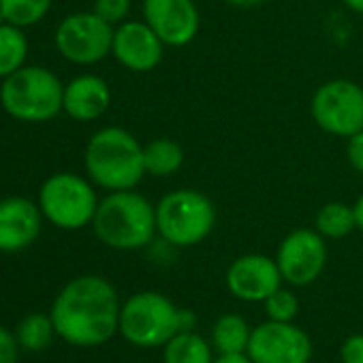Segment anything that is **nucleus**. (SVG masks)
<instances>
[{
    "label": "nucleus",
    "instance_id": "39448f33",
    "mask_svg": "<svg viewBox=\"0 0 363 363\" xmlns=\"http://www.w3.org/2000/svg\"><path fill=\"white\" fill-rule=\"evenodd\" d=\"M216 225V208L195 189H177L156 203V231L177 248L201 244Z\"/></svg>",
    "mask_w": 363,
    "mask_h": 363
},
{
    "label": "nucleus",
    "instance_id": "f257e3e1",
    "mask_svg": "<svg viewBox=\"0 0 363 363\" xmlns=\"http://www.w3.org/2000/svg\"><path fill=\"white\" fill-rule=\"evenodd\" d=\"M120 299L101 276L71 280L52 306L56 333L73 346H101L120 329Z\"/></svg>",
    "mask_w": 363,
    "mask_h": 363
},
{
    "label": "nucleus",
    "instance_id": "412c9836",
    "mask_svg": "<svg viewBox=\"0 0 363 363\" xmlns=\"http://www.w3.org/2000/svg\"><path fill=\"white\" fill-rule=\"evenodd\" d=\"M250 329L246 320L240 314H225L216 320L212 340L214 346L220 354H231V352H246L248 342H250Z\"/></svg>",
    "mask_w": 363,
    "mask_h": 363
},
{
    "label": "nucleus",
    "instance_id": "cd10ccee",
    "mask_svg": "<svg viewBox=\"0 0 363 363\" xmlns=\"http://www.w3.org/2000/svg\"><path fill=\"white\" fill-rule=\"evenodd\" d=\"M18 337L0 327V363H18Z\"/></svg>",
    "mask_w": 363,
    "mask_h": 363
},
{
    "label": "nucleus",
    "instance_id": "4be33fe9",
    "mask_svg": "<svg viewBox=\"0 0 363 363\" xmlns=\"http://www.w3.org/2000/svg\"><path fill=\"white\" fill-rule=\"evenodd\" d=\"M54 0H0V22L30 28L45 20Z\"/></svg>",
    "mask_w": 363,
    "mask_h": 363
},
{
    "label": "nucleus",
    "instance_id": "f03ea898",
    "mask_svg": "<svg viewBox=\"0 0 363 363\" xmlns=\"http://www.w3.org/2000/svg\"><path fill=\"white\" fill-rule=\"evenodd\" d=\"M84 164L92 184L107 193L137 189L145 177L143 145L120 126H105L90 137Z\"/></svg>",
    "mask_w": 363,
    "mask_h": 363
},
{
    "label": "nucleus",
    "instance_id": "0eeeda50",
    "mask_svg": "<svg viewBox=\"0 0 363 363\" xmlns=\"http://www.w3.org/2000/svg\"><path fill=\"white\" fill-rule=\"evenodd\" d=\"M182 329V310L169 297L154 291L128 297L120 310V333L141 348L162 346Z\"/></svg>",
    "mask_w": 363,
    "mask_h": 363
},
{
    "label": "nucleus",
    "instance_id": "dca6fc26",
    "mask_svg": "<svg viewBox=\"0 0 363 363\" xmlns=\"http://www.w3.org/2000/svg\"><path fill=\"white\" fill-rule=\"evenodd\" d=\"M111 105L109 84L99 75H79L65 86L62 111L77 122L99 120Z\"/></svg>",
    "mask_w": 363,
    "mask_h": 363
},
{
    "label": "nucleus",
    "instance_id": "2eb2a0df",
    "mask_svg": "<svg viewBox=\"0 0 363 363\" xmlns=\"http://www.w3.org/2000/svg\"><path fill=\"white\" fill-rule=\"evenodd\" d=\"M43 214L39 203L26 197L0 201V252H20L35 244L41 233Z\"/></svg>",
    "mask_w": 363,
    "mask_h": 363
},
{
    "label": "nucleus",
    "instance_id": "2f4dec72",
    "mask_svg": "<svg viewBox=\"0 0 363 363\" xmlns=\"http://www.w3.org/2000/svg\"><path fill=\"white\" fill-rule=\"evenodd\" d=\"M342 3H344L346 9H350V11L363 16V0H342Z\"/></svg>",
    "mask_w": 363,
    "mask_h": 363
},
{
    "label": "nucleus",
    "instance_id": "393cba45",
    "mask_svg": "<svg viewBox=\"0 0 363 363\" xmlns=\"http://www.w3.org/2000/svg\"><path fill=\"white\" fill-rule=\"evenodd\" d=\"M130 5H133V0H94L92 11L116 28L122 22H126L130 13Z\"/></svg>",
    "mask_w": 363,
    "mask_h": 363
},
{
    "label": "nucleus",
    "instance_id": "4468645a",
    "mask_svg": "<svg viewBox=\"0 0 363 363\" xmlns=\"http://www.w3.org/2000/svg\"><path fill=\"white\" fill-rule=\"evenodd\" d=\"M282 282L276 259L265 255H244L227 269V286L242 301H265Z\"/></svg>",
    "mask_w": 363,
    "mask_h": 363
},
{
    "label": "nucleus",
    "instance_id": "c756f323",
    "mask_svg": "<svg viewBox=\"0 0 363 363\" xmlns=\"http://www.w3.org/2000/svg\"><path fill=\"white\" fill-rule=\"evenodd\" d=\"M227 5L235 7V9H255V7H261L267 0H225Z\"/></svg>",
    "mask_w": 363,
    "mask_h": 363
},
{
    "label": "nucleus",
    "instance_id": "20e7f679",
    "mask_svg": "<svg viewBox=\"0 0 363 363\" xmlns=\"http://www.w3.org/2000/svg\"><path fill=\"white\" fill-rule=\"evenodd\" d=\"M65 84L60 77L39 65H26L3 79L0 105L20 122H50L62 111Z\"/></svg>",
    "mask_w": 363,
    "mask_h": 363
},
{
    "label": "nucleus",
    "instance_id": "5701e85b",
    "mask_svg": "<svg viewBox=\"0 0 363 363\" xmlns=\"http://www.w3.org/2000/svg\"><path fill=\"white\" fill-rule=\"evenodd\" d=\"M56 333V327H54V320L52 316H45V314H30L26 316L20 327H18V344L24 348V350H30V352H39L43 348H48L52 344Z\"/></svg>",
    "mask_w": 363,
    "mask_h": 363
},
{
    "label": "nucleus",
    "instance_id": "f8f14e48",
    "mask_svg": "<svg viewBox=\"0 0 363 363\" xmlns=\"http://www.w3.org/2000/svg\"><path fill=\"white\" fill-rule=\"evenodd\" d=\"M143 22L167 48H186L199 35L201 16L195 0H143Z\"/></svg>",
    "mask_w": 363,
    "mask_h": 363
},
{
    "label": "nucleus",
    "instance_id": "a211bd4d",
    "mask_svg": "<svg viewBox=\"0 0 363 363\" xmlns=\"http://www.w3.org/2000/svg\"><path fill=\"white\" fill-rule=\"evenodd\" d=\"M28 37L24 28L0 22V79H5L26 67L28 60Z\"/></svg>",
    "mask_w": 363,
    "mask_h": 363
},
{
    "label": "nucleus",
    "instance_id": "bb28decb",
    "mask_svg": "<svg viewBox=\"0 0 363 363\" xmlns=\"http://www.w3.org/2000/svg\"><path fill=\"white\" fill-rule=\"evenodd\" d=\"M340 354H342V363H363V333H354L346 337Z\"/></svg>",
    "mask_w": 363,
    "mask_h": 363
},
{
    "label": "nucleus",
    "instance_id": "f3484780",
    "mask_svg": "<svg viewBox=\"0 0 363 363\" xmlns=\"http://www.w3.org/2000/svg\"><path fill=\"white\" fill-rule=\"evenodd\" d=\"M184 164V150L169 137L152 139L143 145V167L145 175L152 177H169L177 173Z\"/></svg>",
    "mask_w": 363,
    "mask_h": 363
},
{
    "label": "nucleus",
    "instance_id": "7ed1b4c3",
    "mask_svg": "<svg viewBox=\"0 0 363 363\" xmlns=\"http://www.w3.org/2000/svg\"><path fill=\"white\" fill-rule=\"evenodd\" d=\"M94 235L113 250L145 248L156 231V206L135 189L107 193L92 220Z\"/></svg>",
    "mask_w": 363,
    "mask_h": 363
},
{
    "label": "nucleus",
    "instance_id": "c85d7f7f",
    "mask_svg": "<svg viewBox=\"0 0 363 363\" xmlns=\"http://www.w3.org/2000/svg\"><path fill=\"white\" fill-rule=\"evenodd\" d=\"M214 363H255L250 354L244 352H231V354H220Z\"/></svg>",
    "mask_w": 363,
    "mask_h": 363
},
{
    "label": "nucleus",
    "instance_id": "b1692460",
    "mask_svg": "<svg viewBox=\"0 0 363 363\" xmlns=\"http://www.w3.org/2000/svg\"><path fill=\"white\" fill-rule=\"evenodd\" d=\"M263 303H265V312H267L269 320L291 323L299 312V301H297L295 293L289 289H282V286L278 291H274Z\"/></svg>",
    "mask_w": 363,
    "mask_h": 363
},
{
    "label": "nucleus",
    "instance_id": "7c9ffc66",
    "mask_svg": "<svg viewBox=\"0 0 363 363\" xmlns=\"http://www.w3.org/2000/svg\"><path fill=\"white\" fill-rule=\"evenodd\" d=\"M352 210H354V220H357V229L363 231V193L357 197V201L352 203Z\"/></svg>",
    "mask_w": 363,
    "mask_h": 363
},
{
    "label": "nucleus",
    "instance_id": "423d86ee",
    "mask_svg": "<svg viewBox=\"0 0 363 363\" xmlns=\"http://www.w3.org/2000/svg\"><path fill=\"white\" fill-rule=\"evenodd\" d=\"M99 201L92 179L60 171L41 184L37 203L50 225L62 231H77L92 225Z\"/></svg>",
    "mask_w": 363,
    "mask_h": 363
},
{
    "label": "nucleus",
    "instance_id": "6ab92c4d",
    "mask_svg": "<svg viewBox=\"0 0 363 363\" xmlns=\"http://www.w3.org/2000/svg\"><path fill=\"white\" fill-rule=\"evenodd\" d=\"M314 229L325 240H342V238L350 235L357 229V220H354L352 206L342 203V201H329V203H325L316 212Z\"/></svg>",
    "mask_w": 363,
    "mask_h": 363
},
{
    "label": "nucleus",
    "instance_id": "6e6552de",
    "mask_svg": "<svg viewBox=\"0 0 363 363\" xmlns=\"http://www.w3.org/2000/svg\"><path fill=\"white\" fill-rule=\"evenodd\" d=\"M310 113L320 130L348 139L363 130V88L350 79H329L316 88Z\"/></svg>",
    "mask_w": 363,
    "mask_h": 363
},
{
    "label": "nucleus",
    "instance_id": "1a4fd4ad",
    "mask_svg": "<svg viewBox=\"0 0 363 363\" xmlns=\"http://www.w3.org/2000/svg\"><path fill=\"white\" fill-rule=\"evenodd\" d=\"M113 26L101 20L94 11L67 16L54 35L58 54L79 67H90L111 56Z\"/></svg>",
    "mask_w": 363,
    "mask_h": 363
},
{
    "label": "nucleus",
    "instance_id": "9b49d317",
    "mask_svg": "<svg viewBox=\"0 0 363 363\" xmlns=\"http://www.w3.org/2000/svg\"><path fill=\"white\" fill-rule=\"evenodd\" d=\"M246 352L255 363H310L312 342L293 320H267L252 329Z\"/></svg>",
    "mask_w": 363,
    "mask_h": 363
},
{
    "label": "nucleus",
    "instance_id": "aec40b11",
    "mask_svg": "<svg viewBox=\"0 0 363 363\" xmlns=\"http://www.w3.org/2000/svg\"><path fill=\"white\" fill-rule=\"evenodd\" d=\"M164 363H214L208 342L184 329L164 344Z\"/></svg>",
    "mask_w": 363,
    "mask_h": 363
},
{
    "label": "nucleus",
    "instance_id": "ddd939ff",
    "mask_svg": "<svg viewBox=\"0 0 363 363\" xmlns=\"http://www.w3.org/2000/svg\"><path fill=\"white\" fill-rule=\"evenodd\" d=\"M164 48L145 22H122L113 30L111 56L133 73H150L160 65Z\"/></svg>",
    "mask_w": 363,
    "mask_h": 363
},
{
    "label": "nucleus",
    "instance_id": "a878e982",
    "mask_svg": "<svg viewBox=\"0 0 363 363\" xmlns=\"http://www.w3.org/2000/svg\"><path fill=\"white\" fill-rule=\"evenodd\" d=\"M346 158L357 173H363V130L346 139Z\"/></svg>",
    "mask_w": 363,
    "mask_h": 363
},
{
    "label": "nucleus",
    "instance_id": "9d476101",
    "mask_svg": "<svg viewBox=\"0 0 363 363\" xmlns=\"http://www.w3.org/2000/svg\"><path fill=\"white\" fill-rule=\"evenodd\" d=\"M276 263L282 280L293 286L312 284L327 265V244L316 229H295L278 246Z\"/></svg>",
    "mask_w": 363,
    "mask_h": 363
}]
</instances>
